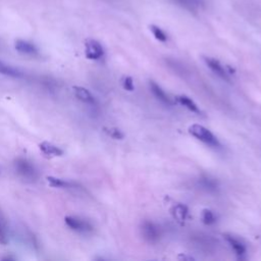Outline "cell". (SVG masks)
Returning <instances> with one entry per match:
<instances>
[{
	"label": "cell",
	"mask_w": 261,
	"mask_h": 261,
	"mask_svg": "<svg viewBox=\"0 0 261 261\" xmlns=\"http://www.w3.org/2000/svg\"><path fill=\"white\" fill-rule=\"evenodd\" d=\"M39 148L41 150V152L47 156H62L63 155V150L61 148H59L58 146L50 143V142H42L39 145Z\"/></svg>",
	"instance_id": "cell-12"
},
{
	"label": "cell",
	"mask_w": 261,
	"mask_h": 261,
	"mask_svg": "<svg viewBox=\"0 0 261 261\" xmlns=\"http://www.w3.org/2000/svg\"><path fill=\"white\" fill-rule=\"evenodd\" d=\"M141 233L149 243H156L160 239V229L152 221H144L141 225Z\"/></svg>",
	"instance_id": "cell-5"
},
{
	"label": "cell",
	"mask_w": 261,
	"mask_h": 261,
	"mask_svg": "<svg viewBox=\"0 0 261 261\" xmlns=\"http://www.w3.org/2000/svg\"><path fill=\"white\" fill-rule=\"evenodd\" d=\"M175 100L184 107H186L187 109H189L190 111L196 113V114H201V110L199 108V106L188 96L186 95H178L175 97Z\"/></svg>",
	"instance_id": "cell-14"
},
{
	"label": "cell",
	"mask_w": 261,
	"mask_h": 261,
	"mask_svg": "<svg viewBox=\"0 0 261 261\" xmlns=\"http://www.w3.org/2000/svg\"><path fill=\"white\" fill-rule=\"evenodd\" d=\"M149 29H150L152 35L154 36V38H155L157 41L162 42V43H165V42L168 40V37H167V35L165 34V32H164L161 28H159L158 25H156V24H150V25H149Z\"/></svg>",
	"instance_id": "cell-16"
},
{
	"label": "cell",
	"mask_w": 261,
	"mask_h": 261,
	"mask_svg": "<svg viewBox=\"0 0 261 261\" xmlns=\"http://www.w3.org/2000/svg\"><path fill=\"white\" fill-rule=\"evenodd\" d=\"M106 133L113 139H116V140H120L123 138V134L120 129L118 128H115V127H110V128H107L106 129Z\"/></svg>",
	"instance_id": "cell-22"
},
{
	"label": "cell",
	"mask_w": 261,
	"mask_h": 261,
	"mask_svg": "<svg viewBox=\"0 0 261 261\" xmlns=\"http://www.w3.org/2000/svg\"><path fill=\"white\" fill-rule=\"evenodd\" d=\"M224 237H225V240H226L227 244L229 245V247L233 250L234 254L239 258H242L247 252V248H246L245 244L241 240L237 239L236 237H233L231 234H225Z\"/></svg>",
	"instance_id": "cell-9"
},
{
	"label": "cell",
	"mask_w": 261,
	"mask_h": 261,
	"mask_svg": "<svg viewBox=\"0 0 261 261\" xmlns=\"http://www.w3.org/2000/svg\"><path fill=\"white\" fill-rule=\"evenodd\" d=\"M174 2H176L177 5L189 10H195L201 5V2L199 0H174Z\"/></svg>",
	"instance_id": "cell-18"
},
{
	"label": "cell",
	"mask_w": 261,
	"mask_h": 261,
	"mask_svg": "<svg viewBox=\"0 0 261 261\" xmlns=\"http://www.w3.org/2000/svg\"><path fill=\"white\" fill-rule=\"evenodd\" d=\"M201 218H202L203 223H205V224H207V225L213 224V223H215V221H216V217H215L214 212L211 211L210 209H207V208L202 210Z\"/></svg>",
	"instance_id": "cell-19"
},
{
	"label": "cell",
	"mask_w": 261,
	"mask_h": 261,
	"mask_svg": "<svg viewBox=\"0 0 261 261\" xmlns=\"http://www.w3.org/2000/svg\"><path fill=\"white\" fill-rule=\"evenodd\" d=\"M104 48L100 42L94 39H88L85 43V55L88 59L99 60L104 56Z\"/></svg>",
	"instance_id": "cell-4"
},
{
	"label": "cell",
	"mask_w": 261,
	"mask_h": 261,
	"mask_svg": "<svg viewBox=\"0 0 261 261\" xmlns=\"http://www.w3.org/2000/svg\"><path fill=\"white\" fill-rule=\"evenodd\" d=\"M177 259H179V260H193L194 258H193V257H191V256H186V255H179V256L177 257Z\"/></svg>",
	"instance_id": "cell-23"
},
{
	"label": "cell",
	"mask_w": 261,
	"mask_h": 261,
	"mask_svg": "<svg viewBox=\"0 0 261 261\" xmlns=\"http://www.w3.org/2000/svg\"><path fill=\"white\" fill-rule=\"evenodd\" d=\"M73 94L77 100L81 102L88 104V105H95L96 104V99L94 95L85 87L81 86H74L73 87Z\"/></svg>",
	"instance_id": "cell-8"
},
{
	"label": "cell",
	"mask_w": 261,
	"mask_h": 261,
	"mask_svg": "<svg viewBox=\"0 0 261 261\" xmlns=\"http://www.w3.org/2000/svg\"><path fill=\"white\" fill-rule=\"evenodd\" d=\"M203 60L205 62V64L207 65V67H209L211 69L212 72H214L217 76H219L221 80L225 81V82H229V75L224 66L219 62V60L213 58V57H209V56H204Z\"/></svg>",
	"instance_id": "cell-6"
},
{
	"label": "cell",
	"mask_w": 261,
	"mask_h": 261,
	"mask_svg": "<svg viewBox=\"0 0 261 261\" xmlns=\"http://www.w3.org/2000/svg\"><path fill=\"white\" fill-rule=\"evenodd\" d=\"M200 184H201V186H202L204 189H206V190H208V191H216V190H217V184H216V181H215L214 179L210 178V177H207V176L201 177V178H200Z\"/></svg>",
	"instance_id": "cell-20"
},
{
	"label": "cell",
	"mask_w": 261,
	"mask_h": 261,
	"mask_svg": "<svg viewBox=\"0 0 261 261\" xmlns=\"http://www.w3.org/2000/svg\"><path fill=\"white\" fill-rule=\"evenodd\" d=\"M47 181L53 188H60V189H77V188H80V186L74 181L66 180L63 178L55 177V176H47Z\"/></svg>",
	"instance_id": "cell-11"
},
{
	"label": "cell",
	"mask_w": 261,
	"mask_h": 261,
	"mask_svg": "<svg viewBox=\"0 0 261 261\" xmlns=\"http://www.w3.org/2000/svg\"><path fill=\"white\" fill-rule=\"evenodd\" d=\"M2 259H3V260H11V259L14 260L15 258H14V257H10V256H6V257H4V258H2Z\"/></svg>",
	"instance_id": "cell-24"
},
{
	"label": "cell",
	"mask_w": 261,
	"mask_h": 261,
	"mask_svg": "<svg viewBox=\"0 0 261 261\" xmlns=\"http://www.w3.org/2000/svg\"><path fill=\"white\" fill-rule=\"evenodd\" d=\"M9 241L8 237V228L5 222V219L0 214V245H6Z\"/></svg>",
	"instance_id": "cell-17"
},
{
	"label": "cell",
	"mask_w": 261,
	"mask_h": 261,
	"mask_svg": "<svg viewBox=\"0 0 261 261\" xmlns=\"http://www.w3.org/2000/svg\"><path fill=\"white\" fill-rule=\"evenodd\" d=\"M0 73L3 75H6V76L14 77V79L23 77V72L20 69L12 66L10 64H7L1 60H0Z\"/></svg>",
	"instance_id": "cell-13"
},
{
	"label": "cell",
	"mask_w": 261,
	"mask_h": 261,
	"mask_svg": "<svg viewBox=\"0 0 261 261\" xmlns=\"http://www.w3.org/2000/svg\"><path fill=\"white\" fill-rule=\"evenodd\" d=\"M16 174L24 180L34 181L38 177V171L35 165L25 158H17L13 163Z\"/></svg>",
	"instance_id": "cell-2"
},
{
	"label": "cell",
	"mask_w": 261,
	"mask_h": 261,
	"mask_svg": "<svg viewBox=\"0 0 261 261\" xmlns=\"http://www.w3.org/2000/svg\"><path fill=\"white\" fill-rule=\"evenodd\" d=\"M171 214L172 216L179 222H184L187 219L188 216V207L181 203H176L174 204L171 209Z\"/></svg>",
	"instance_id": "cell-15"
},
{
	"label": "cell",
	"mask_w": 261,
	"mask_h": 261,
	"mask_svg": "<svg viewBox=\"0 0 261 261\" xmlns=\"http://www.w3.org/2000/svg\"><path fill=\"white\" fill-rule=\"evenodd\" d=\"M65 224L67 225V227H69L71 230L80 232V233H87L93 230V226L92 224L87 221L84 218H81L79 216H72V215H68L64 218Z\"/></svg>",
	"instance_id": "cell-3"
},
{
	"label": "cell",
	"mask_w": 261,
	"mask_h": 261,
	"mask_svg": "<svg viewBox=\"0 0 261 261\" xmlns=\"http://www.w3.org/2000/svg\"><path fill=\"white\" fill-rule=\"evenodd\" d=\"M14 47L17 52L23 55L36 56L39 54V49L37 48V46L25 40H16L14 43Z\"/></svg>",
	"instance_id": "cell-7"
},
{
	"label": "cell",
	"mask_w": 261,
	"mask_h": 261,
	"mask_svg": "<svg viewBox=\"0 0 261 261\" xmlns=\"http://www.w3.org/2000/svg\"><path fill=\"white\" fill-rule=\"evenodd\" d=\"M188 132L194 138H196L197 140L206 144L209 147H212V148L220 147V143L218 139L213 135V133L201 124H197V123L191 124L188 128Z\"/></svg>",
	"instance_id": "cell-1"
},
{
	"label": "cell",
	"mask_w": 261,
	"mask_h": 261,
	"mask_svg": "<svg viewBox=\"0 0 261 261\" xmlns=\"http://www.w3.org/2000/svg\"><path fill=\"white\" fill-rule=\"evenodd\" d=\"M149 87H150V90H151L152 94L154 95V97L157 100H159L160 102H162L163 104H166V105H171L172 104V101L170 100L168 95L164 92V90L158 84H156L153 81H150Z\"/></svg>",
	"instance_id": "cell-10"
},
{
	"label": "cell",
	"mask_w": 261,
	"mask_h": 261,
	"mask_svg": "<svg viewBox=\"0 0 261 261\" xmlns=\"http://www.w3.org/2000/svg\"><path fill=\"white\" fill-rule=\"evenodd\" d=\"M122 87H123V89H124V90L129 91V92H132V91H134V90H135L134 81H133L132 76L126 75V76H124V77H123V80H122Z\"/></svg>",
	"instance_id": "cell-21"
}]
</instances>
